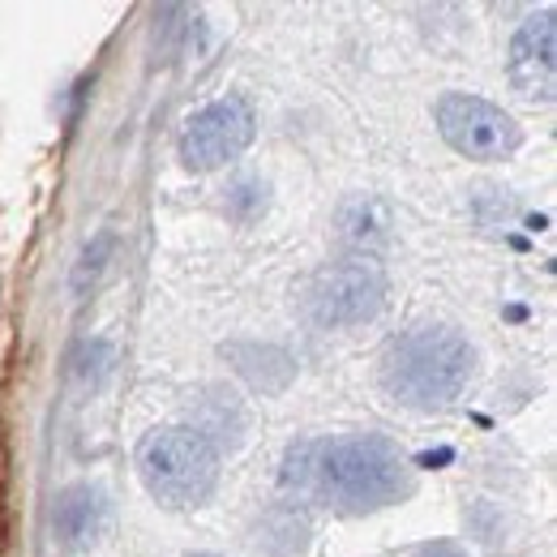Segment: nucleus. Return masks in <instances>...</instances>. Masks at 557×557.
Here are the masks:
<instances>
[{"label":"nucleus","instance_id":"f257e3e1","mask_svg":"<svg viewBox=\"0 0 557 557\" xmlns=\"http://www.w3.org/2000/svg\"><path fill=\"white\" fill-rule=\"evenodd\" d=\"M278 488L292 502L322 506L335 515H373L412 497V472L404 455L373 433L360 437H313L283 455Z\"/></svg>","mask_w":557,"mask_h":557},{"label":"nucleus","instance_id":"f03ea898","mask_svg":"<svg viewBox=\"0 0 557 557\" xmlns=\"http://www.w3.org/2000/svg\"><path fill=\"white\" fill-rule=\"evenodd\" d=\"M476 373L472 344L450 326H417L399 335L382 356V391L391 404L412 412H442L450 408Z\"/></svg>","mask_w":557,"mask_h":557},{"label":"nucleus","instance_id":"7ed1b4c3","mask_svg":"<svg viewBox=\"0 0 557 557\" xmlns=\"http://www.w3.org/2000/svg\"><path fill=\"white\" fill-rule=\"evenodd\" d=\"M138 476L154 502L185 510L210 497L219 481V450L202 429L168 424L138 446Z\"/></svg>","mask_w":557,"mask_h":557},{"label":"nucleus","instance_id":"20e7f679","mask_svg":"<svg viewBox=\"0 0 557 557\" xmlns=\"http://www.w3.org/2000/svg\"><path fill=\"white\" fill-rule=\"evenodd\" d=\"M386 305V275L369 258H339L326 262L309 283V313L318 326H360L373 322Z\"/></svg>","mask_w":557,"mask_h":557},{"label":"nucleus","instance_id":"39448f33","mask_svg":"<svg viewBox=\"0 0 557 557\" xmlns=\"http://www.w3.org/2000/svg\"><path fill=\"white\" fill-rule=\"evenodd\" d=\"M437 129L450 150H459L463 159H481V163H497L515 154L523 141L510 112H502L481 95H463V90H450L437 99Z\"/></svg>","mask_w":557,"mask_h":557},{"label":"nucleus","instance_id":"423d86ee","mask_svg":"<svg viewBox=\"0 0 557 557\" xmlns=\"http://www.w3.org/2000/svg\"><path fill=\"white\" fill-rule=\"evenodd\" d=\"M253 129H258L253 108L240 95L214 99L202 112L189 116V125L181 134V163L189 172H219L245 154V146L253 141Z\"/></svg>","mask_w":557,"mask_h":557},{"label":"nucleus","instance_id":"0eeeda50","mask_svg":"<svg viewBox=\"0 0 557 557\" xmlns=\"http://www.w3.org/2000/svg\"><path fill=\"white\" fill-rule=\"evenodd\" d=\"M510 82L528 99H554L557 86V22L554 9L523 22L510 39Z\"/></svg>","mask_w":557,"mask_h":557},{"label":"nucleus","instance_id":"6e6552de","mask_svg":"<svg viewBox=\"0 0 557 557\" xmlns=\"http://www.w3.org/2000/svg\"><path fill=\"white\" fill-rule=\"evenodd\" d=\"M339 240L351 249V258H369L373 249H382L395 232V210L373 194H356L339 207Z\"/></svg>","mask_w":557,"mask_h":557},{"label":"nucleus","instance_id":"1a4fd4ad","mask_svg":"<svg viewBox=\"0 0 557 557\" xmlns=\"http://www.w3.org/2000/svg\"><path fill=\"white\" fill-rule=\"evenodd\" d=\"M99 515H103V506H99V493H90V488H70V493H61V502H57V510H52L57 532H61L70 545H86V541L99 532Z\"/></svg>","mask_w":557,"mask_h":557},{"label":"nucleus","instance_id":"9d476101","mask_svg":"<svg viewBox=\"0 0 557 557\" xmlns=\"http://www.w3.org/2000/svg\"><path fill=\"white\" fill-rule=\"evenodd\" d=\"M271 207V185L262 176H236L227 189H223V214L240 227L258 223Z\"/></svg>","mask_w":557,"mask_h":557},{"label":"nucleus","instance_id":"9b49d317","mask_svg":"<svg viewBox=\"0 0 557 557\" xmlns=\"http://www.w3.org/2000/svg\"><path fill=\"white\" fill-rule=\"evenodd\" d=\"M112 249H116V232H99V236L86 245V253H82V262H77V271H73V292H86L95 278L103 275Z\"/></svg>","mask_w":557,"mask_h":557},{"label":"nucleus","instance_id":"f8f14e48","mask_svg":"<svg viewBox=\"0 0 557 557\" xmlns=\"http://www.w3.org/2000/svg\"><path fill=\"white\" fill-rule=\"evenodd\" d=\"M417 557H468V549L455 545V541H433V545H424Z\"/></svg>","mask_w":557,"mask_h":557},{"label":"nucleus","instance_id":"ddd939ff","mask_svg":"<svg viewBox=\"0 0 557 557\" xmlns=\"http://www.w3.org/2000/svg\"><path fill=\"white\" fill-rule=\"evenodd\" d=\"M185 557H219V554H185Z\"/></svg>","mask_w":557,"mask_h":557}]
</instances>
